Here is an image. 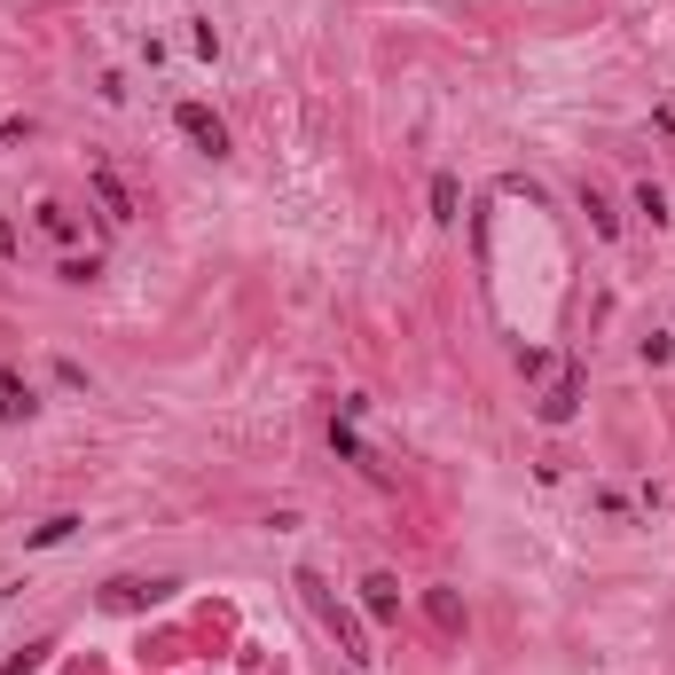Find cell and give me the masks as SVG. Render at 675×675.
Instances as JSON below:
<instances>
[{
	"instance_id": "cell-1",
	"label": "cell",
	"mask_w": 675,
	"mask_h": 675,
	"mask_svg": "<svg viewBox=\"0 0 675 675\" xmlns=\"http://www.w3.org/2000/svg\"><path fill=\"white\" fill-rule=\"evenodd\" d=\"M298 589H307V604H315V613H322V628L338 636V652H346V667L361 675L369 660H378V652H369V636H361V621L346 613V604H338L330 589H322V573H298Z\"/></svg>"
},
{
	"instance_id": "cell-2",
	"label": "cell",
	"mask_w": 675,
	"mask_h": 675,
	"mask_svg": "<svg viewBox=\"0 0 675 675\" xmlns=\"http://www.w3.org/2000/svg\"><path fill=\"white\" fill-rule=\"evenodd\" d=\"M174 126H181V142H189V150L228 157V126L213 118V103H174Z\"/></svg>"
},
{
	"instance_id": "cell-3",
	"label": "cell",
	"mask_w": 675,
	"mask_h": 675,
	"mask_svg": "<svg viewBox=\"0 0 675 675\" xmlns=\"http://www.w3.org/2000/svg\"><path fill=\"white\" fill-rule=\"evenodd\" d=\"M87 181H94V196H103V220H118V228H126V220H133V189H126V181L111 174L103 157L87 165Z\"/></svg>"
},
{
	"instance_id": "cell-4",
	"label": "cell",
	"mask_w": 675,
	"mask_h": 675,
	"mask_svg": "<svg viewBox=\"0 0 675 675\" xmlns=\"http://www.w3.org/2000/svg\"><path fill=\"white\" fill-rule=\"evenodd\" d=\"M424 621H432V636H448V645L471 628V613H463V597H456V589H424Z\"/></svg>"
},
{
	"instance_id": "cell-5",
	"label": "cell",
	"mask_w": 675,
	"mask_h": 675,
	"mask_svg": "<svg viewBox=\"0 0 675 675\" xmlns=\"http://www.w3.org/2000/svg\"><path fill=\"white\" fill-rule=\"evenodd\" d=\"M573 400H582V369L565 361V369H558V385L543 393V409H534V417H543V424H565V417H573Z\"/></svg>"
},
{
	"instance_id": "cell-6",
	"label": "cell",
	"mask_w": 675,
	"mask_h": 675,
	"mask_svg": "<svg viewBox=\"0 0 675 675\" xmlns=\"http://www.w3.org/2000/svg\"><path fill=\"white\" fill-rule=\"evenodd\" d=\"M24 417H40V393H31L16 369H0V424H24Z\"/></svg>"
},
{
	"instance_id": "cell-7",
	"label": "cell",
	"mask_w": 675,
	"mask_h": 675,
	"mask_svg": "<svg viewBox=\"0 0 675 675\" xmlns=\"http://www.w3.org/2000/svg\"><path fill=\"white\" fill-rule=\"evenodd\" d=\"M361 604H369V621H400V582H393V573H369Z\"/></svg>"
},
{
	"instance_id": "cell-8",
	"label": "cell",
	"mask_w": 675,
	"mask_h": 675,
	"mask_svg": "<svg viewBox=\"0 0 675 675\" xmlns=\"http://www.w3.org/2000/svg\"><path fill=\"white\" fill-rule=\"evenodd\" d=\"M157 589H165V582H111V589H103V604H111V613H142Z\"/></svg>"
},
{
	"instance_id": "cell-9",
	"label": "cell",
	"mask_w": 675,
	"mask_h": 675,
	"mask_svg": "<svg viewBox=\"0 0 675 675\" xmlns=\"http://www.w3.org/2000/svg\"><path fill=\"white\" fill-rule=\"evenodd\" d=\"M72 534H79V519H72V511H55V519H40V526L24 534V550H55V543H72Z\"/></svg>"
},
{
	"instance_id": "cell-10",
	"label": "cell",
	"mask_w": 675,
	"mask_h": 675,
	"mask_svg": "<svg viewBox=\"0 0 675 675\" xmlns=\"http://www.w3.org/2000/svg\"><path fill=\"white\" fill-rule=\"evenodd\" d=\"M582 213H589V228L604 235V244H613V235H621V213H613V205H604V196H597L589 181H582Z\"/></svg>"
},
{
	"instance_id": "cell-11",
	"label": "cell",
	"mask_w": 675,
	"mask_h": 675,
	"mask_svg": "<svg viewBox=\"0 0 675 675\" xmlns=\"http://www.w3.org/2000/svg\"><path fill=\"white\" fill-rule=\"evenodd\" d=\"M40 228L55 235V244H79V213H72V205H55V196L40 205Z\"/></svg>"
},
{
	"instance_id": "cell-12",
	"label": "cell",
	"mask_w": 675,
	"mask_h": 675,
	"mask_svg": "<svg viewBox=\"0 0 675 675\" xmlns=\"http://www.w3.org/2000/svg\"><path fill=\"white\" fill-rule=\"evenodd\" d=\"M456 205H463L456 174H432V220H456Z\"/></svg>"
},
{
	"instance_id": "cell-13",
	"label": "cell",
	"mask_w": 675,
	"mask_h": 675,
	"mask_svg": "<svg viewBox=\"0 0 675 675\" xmlns=\"http://www.w3.org/2000/svg\"><path fill=\"white\" fill-rule=\"evenodd\" d=\"M94 276H103V259H94V252H87V259H79V252L55 259V283H94Z\"/></svg>"
},
{
	"instance_id": "cell-14",
	"label": "cell",
	"mask_w": 675,
	"mask_h": 675,
	"mask_svg": "<svg viewBox=\"0 0 675 675\" xmlns=\"http://www.w3.org/2000/svg\"><path fill=\"white\" fill-rule=\"evenodd\" d=\"M636 213L660 228V220H667V189H660V181H636Z\"/></svg>"
},
{
	"instance_id": "cell-15",
	"label": "cell",
	"mask_w": 675,
	"mask_h": 675,
	"mask_svg": "<svg viewBox=\"0 0 675 675\" xmlns=\"http://www.w3.org/2000/svg\"><path fill=\"white\" fill-rule=\"evenodd\" d=\"M330 448H338V456H346V463H361V471H378V463H369V448L354 441V424H330Z\"/></svg>"
},
{
	"instance_id": "cell-16",
	"label": "cell",
	"mask_w": 675,
	"mask_h": 675,
	"mask_svg": "<svg viewBox=\"0 0 675 675\" xmlns=\"http://www.w3.org/2000/svg\"><path fill=\"white\" fill-rule=\"evenodd\" d=\"M24 133H31V118H0V150H9V142H24Z\"/></svg>"
},
{
	"instance_id": "cell-17",
	"label": "cell",
	"mask_w": 675,
	"mask_h": 675,
	"mask_svg": "<svg viewBox=\"0 0 675 675\" xmlns=\"http://www.w3.org/2000/svg\"><path fill=\"white\" fill-rule=\"evenodd\" d=\"M0 259H16V220H0Z\"/></svg>"
}]
</instances>
